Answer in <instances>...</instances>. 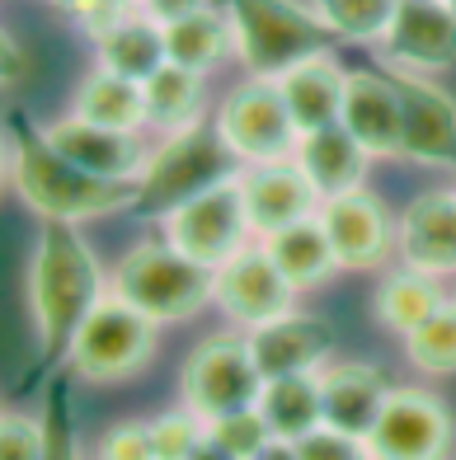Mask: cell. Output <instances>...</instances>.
Returning <instances> with one entry per match:
<instances>
[{
  "instance_id": "6da1fadb",
  "label": "cell",
  "mask_w": 456,
  "mask_h": 460,
  "mask_svg": "<svg viewBox=\"0 0 456 460\" xmlns=\"http://www.w3.org/2000/svg\"><path fill=\"white\" fill-rule=\"evenodd\" d=\"M109 296V273L94 254V244L71 221H43L29 254V315L38 333V358L29 367L24 390L48 381L57 367H67V352L76 343L90 310Z\"/></svg>"
},
{
  "instance_id": "7a4b0ae2",
  "label": "cell",
  "mask_w": 456,
  "mask_h": 460,
  "mask_svg": "<svg viewBox=\"0 0 456 460\" xmlns=\"http://www.w3.org/2000/svg\"><path fill=\"white\" fill-rule=\"evenodd\" d=\"M10 141H14V179H10V188L38 221L85 226V221L118 217V212H132L137 207V183H113V179H99L90 170H80L76 160H67L43 137L38 122L14 118Z\"/></svg>"
},
{
  "instance_id": "3957f363",
  "label": "cell",
  "mask_w": 456,
  "mask_h": 460,
  "mask_svg": "<svg viewBox=\"0 0 456 460\" xmlns=\"http://www.w3.org/2000/svg\"><path fill=\"white\" fill-rule=\"evenodd\" d=\"M212 268L193 263L189 254H179L156 230V235H141L128 254L113 263L109 273V291L122 296L132 310H141L151 324H183L202 315L212 305Z\"/></svg>"
},
{
  "instance_id": "277c9868",
  "label": "cell",
  "mask_w": 456,
  "mask_h": 460,
  "mask_svg": "<svg viewBox=\"0 0 456 460\" xmlns=\"http://www.w3.org/2000/svg\"><path fill=\"white\" fill-rule=\"evenodd\" d=\"M221 10L231 19L236 61L245 66V75L278 80L297 61L335 43L310 0H221Z\"/></svg>"
},
{
  "instance_id": "5b68a950",
  "label": "cell",
  "mask_w": 456,
  "mask_h": 460,
  "mask_svg": "<svg viewBox=\"0 0 456 460\" xmlns=\"http://www.w3.org/2000/svg\"><path fill=\"white\" fill-rule=\"evenodd\" d=\"M236 174H240V160L226 151V141L217 137L212 118H207L189 132L151 141V160L137 179V207L132 212L160 221L165 212H174V207H183L189 198H198L207 188L236 179Z\"/></svg>"
},
{
  "instance_id": "8992f818",
  "label": "cell",
  "mask_w": 456,
  "mask_h": 460,
  "mask_svg": "<svg viewBox=\"0 0 456 460\" xmlns=\"http://www.w3.org/2000/svg\"><path fill=\"white\" fill-rule=\"evenodd\" d=\"M160 348V324H151L141 310H132L122 296H103L90 320L80 324L76 343L67 352V367L80 376V381L94 385H113V381H132L151 367Z\"/></svg>"
},
{
  "instance_id": "52a82bcc",
  "label": "cell",
  "mask_w": 456,
  "mask_h": 460,
  "mask_svg": "<svg viewBox=\"0 0 456 460\" xmlns=\"http://www.w3.org/2000/svg\"><path fill=\"white\" fill-rule=\"evenodd\" d=\"M212 128L226 141V151L240 160V170L245 164L292 160L297 141H301L297 122H292V113H287V103H282L278 80H264V75H245L217 99Z\"/></svg>"
},
{
  "instance_id": "ba28073f",
  "label": "cell",
  "mask_w": 456,
  "mask_h": 460,
  "mask_svg": "<svg viewBox=\"0 0 456 460\" xmlns=\"http://www.w3.org/2000/svg\"><path fill=\"white\" fill-rule=\"evenodd\" d=\"M264 394V376L250 358L245 333H212L202 339L179 371V404H189L202 423L240 409H255Z\"/></svg>"
},
{
  "instance_id": "9c48e42d",
  "label": "cell",
  "mask_w": 456,
  "mask_h": 460,
  "mask_svg": "<svg viewBox=\"0 0 456 460\" xmlns=\"http://www.w3.org/2000/svg\"><path fill=\"white\" fill-rule=\"evenodd\" d=\"M156 230L179 249V254H189L193 263H207V268H221L226 259H236L245 244H255L240 179H226L217 188H207V193L189 198L183 207H174V212H165L156 221Z\"/></svg>"
},
{
  "instance_id": "30bf717a",
  "label": "cell",
  "mask_w": 456,
  "mask_h": 460,
  "mask_svg": "<svg viewBox=\"0 0 456 460\" xmlns=\"http://www.w3.org/2000/svg\"><path fill=\"white\" fill-rule=\"evenodd\" d=\"M456 423L452 409L424 385H396L367 432L371 460H452Z\"/></svg>"
},
{
  "instance_id": "8fae6325",
  "label": "cell",
  "mask_w": 456,
  "mask_h": 460,
  "mask_svg": "<svg viewBox=\"0 0 456 460\" xmlns=\"http://www.w3.org/2000/svg\"><path fill=\"white\" fill-rule=\"evenodd\" d=\"M212 305L231 320L240 333H255L264 324L282 320L287 310H297V291L287 282L273 259L264 254V244H245L236 259H226L221 268H212Z\"/></svg>"
},
{
  "instance_id": "7c38bea8",
  "label": "cell",
  "mask_w": 456,
  "mask_h": 460,
  "mask_svg": "<svg viewBox=\"0 0 456 460\" xmlns=\"http://www.w3.org/2000/svg\"><path fill=\"white\" fill-rule=\"evenodd\" d=\"M386 71L400 94V160L419 170H456V99L433 75Z\"/></svg>"
},
{
  "instance_id": "4fadbf2b",
  "label": "cell",
  "mask_w": 456,
  "mask_h": 460,
  "mask_svg": "<svg viewBox=\"0 0 456 460\" xmlns=\"http://www.w3.org/2000/svg\"><path fill=\"white\" fill-rule=\"evenodd\" d=\"M320 226L344 273H371L396 259V217L371 188H348L339 198L320 202Z\"/></svg>"
},
{
  "instance_id": "5bb4252c",
  "label": "cell",
  "mask_w": 456,
  "mask_h": 460,
  "mask_svg": "<svg viewBox=\"0 0 456 460\" xmlns=\"http://www.w3.org/2000/svg\"><path fill=\"white\" fill-rule=\"evenodd\" d=\"M381 57L396 71L443 75L456 66V10L452 0H400L381 38Z\"/></svg>"
},
{
  "instance_id": "9a60e30c",
  "label": "cell",
  "mask_w": 456,
  "mask_h": 460,
  "mask_svg": "<svg viewBox=\"0 0 456 460\" xmlns=\"http://www.w3.org/2000/svg\"><path fill=\"white\" fill-rule=\"evenodd\" d=\"M38 128H43V137L67 160H76L80 170H90L99 179H113V183H137L141 170H147V160H151L147 132L99 128V122L76 118V113H61L52 122H38Z\"/></svg>"
},
{
  "instance_id": "2e32d148",
  "label": "cell",
  "mask_w": 456,
  "mask_h": 460,
  "mask_svg": "<svg viewBox=\"0 0 456 460\" xmlns=\"http://www.w3.org/2000/svg\"><path fill=\"white\" fill-rule=\"evenodd\" d=\"M396 259L414 273L456 278V193L428 188L396 217Z\"/></svg>"
},
{
  "instance_id": "e0dca14e",
  "label": "cell",
  "mask_w": 456,
  "mask_h": 460,
  "mask_svg": "<svg viewBox=\"0 0 456 460\" xmlns=\"http://www.w3.org/2000/svg\"><path fill=\"white\" fill-rule=\"evenodd\" d=\"M320 409H325V428L348 432V437H362L377 428V418L390 400V385L386 371L377 362H358V358H329L320 371Z\"/></svg>"
},
{
  "instance_id": "ac0fdd59",
  "label": "cell",
  "mask_w": 456,
  "mask_h": 460,
  "mask_svg": "<svg viewBox=\"0 0 456 460\" xmlns=\"http://www.w3.org/2000/svg\"><path fill=\"white\" fill-rule=\"evenodd\" d=\"M339 128L353 137L371 160L400 155V94L390 71L348 66L344 103H339Z\"/></svg>"
},
{
  "instance_id": "d6986e66",
  "label": "cell",
  "mask_w": 456,
  "mask_h": 460,
  "mask_svg": "<svg viewBox=\"0 0 456 460\" xmlns=\"http://www.w3.org/2000/svg\"><path fill=\"white\" fill-rule=\"evenodd\" d=\"M236 179H240V193H245V212H250L255 240L273 235V230H282V226L310 221V217L320 212V193L297 170V160L245 164Z\"/></svg>"
},
{
  "instance_id": "ffe728a7",
  "label": "cell",
  "mask_w": 456,
  "mask_h": 460,
  "mask_svg": "<svg viewBox=\"0 0 456 460\" xmlns=\"http://www.w3.org/2000/svg\"><path fill=\"white\" fill-rule=\"evenodd\" d=\"M245 339H250V358H255L264 381L320 371L335 358V324L320 315H306V310H287L282 320L245 333Z\"/></svg>"
},
{
  "instance_id": "44dd1931",
  "label": "cell",
  "mask_w": 456,
  "mask_h": 460,
  "mask_svg": "<svg viewBox=\"0 0 456 460\" xmlns=\"http://www.w3.org/2000/svg\"><path fill=\"white\" fill-rule=\"evenodd\" d=\"M344 80H348V66L335 57V48H325L316 57L297 61L292 71L278 75V90H282V103L292 113L297 132H320L329 122H339V103H344Z\"/></svg>"
},
{
  "instance_id": "7402d4cb",
  "label": "cell",
  "mask_w": 456,
  "mask_h": 460,
  "mask_svg": "<svg viewBox=\"0 0 456 460\" xmlns=\"http://www.w3.org/2000/svg\"><path fill=\"white\" fill-rule=\"evenodd\" d=\"M292 160H297V170L310 179V188L320 193V202L348 193V188H362L367 183V164H371V155L339 128V122H329V128H320V132H306L297 141Z\"/></svg>"
},
{
  "instance_id": "603a6c76",
  "label": "cell",
  "mask_w": 456,
  "mask_h": 460,
  "mask_svg": "<svg viewBox=\"0 0 456 460\" xmlns=\"http://www.w3.org/2000/svg\"><path fill=\"white\" fill-rule=\"evenodd\" d=\"M90 43H94V66L128 75L137 85H147L165 61H170V52H165V24H156L147 10H128L118 24H109Z\"/></svg>"
},
{
  "instance_id": "cb8c5ba5",
  "label": "cell",
  "mask_w": 456,
  "mask_h": 460,
  "mask_svg": "<svg viewBox=\"0 0 456 460\" xmlns=\"http://www.w3.org/2000/svg\"><path fill=\"white\" fill-rule=\"evenodd\" d=\"M259 244H264V254L273 259L278 273L292 282L297 296L320 291L335 273H344L339 259H335V249H329V235H325L320 217L297 221V226H282V230H273V235H264Z\"/></svg>"
},
{
  "instance_id": "d4e9b609",
  "label": "cell",
  "mask_w": 456,
  "mask_h": 460,
  "mask_svg": "<svg viewBox=\"0 0 456 460\" xmlns=\"http://www.w3.org/2000/svg\"><path fill=\"white\" fill-rule=\"evenodd\" d=\"M141 90H147V132L156 137H174L207 122V75L189 66L165 61Z\"/></svg>"
},
{
  "instance_id": "484cf974",
  "label": "cell",
  "mask_w": 456,
  "mask_h": 460,
  "mask_svg": "<svg viewBox=\"0 0 456 460\" xmlns=\"http://www.w3.org/2000/svg\"><path fill=\"white\" fill-rule=\"evenodd\" d=\"M447 301L452 296L443 291L438 278L414 273V268L396 263V268H386V273H381L377 296H371V310H377V324L381 329H390L396 339H405V333H414L428 315H438Z\"/></svg>"
},
{
  "instance_id": "4316f807",
  "label": "cell",
  "mask_w": 456,
  "mask_h": 460,
  "mask_svg": "<svg viewBox=\"0 0 456 460\" xmlns=\"http://www.w3.org/2000/svg\"><path fill=\"white\" fill-rule=\"evenodd\" d=\"M67 113L90 118L99 128H118V132H147V90L128 75H113V71L94 66L76 85Z\"/></svg>"
},
{
  "instance_id": "83f0119b",
  "label": "cell",
  "mask_w": 456,
  "mask_h": 460,
  "mask_svg": "<svg viewBox=\"0 0 456 460\" xmlns=\"http://www.w3.org/2000/svg\"><path fill=\"white\" fill-rule=\"evenodd\" d=\"M165 52H170L174 66H189L198 75L217 71L221 61H231L236 57V33H231V19H226L221 0L207 10L174 19V24H165Z\"/></svg>"
},
{
  "instance_id": "f1b7e54d",
  "label": "cell",
  "mask_w": 456,
  "mask_h": 460,
  "mask_svg": "<svg viewBox=\"0 0 456 460\" xmlns=\"http://www.w3.org/2000/svg\"><path fill=\"white\" fill-rule=\"evenodd\" d=\"M268 432L278 442H301L316 428H325V409H320V376L306 371V376H278V381H264L259 404Z\"/></svg>"
},
{
  "instance_id": "f546056e",
  "label": "cell",
  "mask_w": 456,
  "mask_h": 460,
  "mask_svg": "<svg viewBox=\"0 0 456 460\" xmlns=\"http://www.w3.org/2000/svg\"><path fill=\"white\" fill-rule=\"evenodd\" d=\"M335 43L348 48H381L400 0H310Z\"/></svg>"
},
{
  "instance_id": "4dcf8cb0",
  "label": "cell",
  "mask_w": 456,
  "mask_h": 460,
  "mask_svg": "<svg viewBox=\"0 0 456 460\" xmlns=\"http://www.w3.org/2000/svg\"><path fill=\"white\" fill-rule=\"evenodd\" d=\"M405 358L424 376H456V296L414 333H405Z\"/></svg>"
},
{
  "instance_id": "1f68e13d",
  "label": "cell",
  "mask_w": 456,
  "mask_h": 460,
  "mask_svg": "<svg viewBox=\"0 0 456 460\" xmlns=\"http://www.w3.org/2000/svg\"><path fill=\"white\" fill-rule=\"evenodd\" d=\"M147 423H151L156 460H189V456L207 442V423H202L189 404H174V409L147 418Z\"/></svg>"
},
{
  "instance_id": "d6a6232c",
  "label": "cell",
  "mask_w": 456,
  "mask_h": 460,
  "mask_svg": "<svg viewBox=\"0 0 456 460\" xmlns=\"http://www.w3.org/2000/svg\"><path fill=\"white\" fill-rule=\"evenodd\" d=\"M207 437H212L221 451H231L236 460H255L268 442H273V432H268L259 409H240V413L212 418V423H207Z\"/></svg>"
},
{
  "instance_id": "836d02e7",
  "label": "cell",
  "mask_w": 456,
  "mask_h": 460,
  "mask_svg": "<svg viewBox=\"0 0 456 460\" xmlns=\"http://www.w3.org/2000/svg\"><path fill=\"white\" fill-rule=\"evenodd\" d=\"M43 423H48V451H43V460H85V451H80V437H76L71 385H67V381H52V385H48Z\"/></svg>"
},
{
  "instance_id": "e575fe53",
  "label": "cell",
  "mask_w": 456,
  "mask_h": 460,
  "mask_svg": "<svg viewBox=\"0 0 456 460\" xmlns=\"http://www.w3.org/2000/svg\"><path fill=\"white\" fill-rule=\"evenodd\" d=\"M43 451H48L43 413L0 409V460H43Z\"/></svg>"
},
{
  "instance_id": "d590c367",
  "label": "cell",
  "mask_w": 456,
  "mask_h": 460,
  "mask_svg": "<svg viewBox=\"0 0 456 460\" xmlns=\"http://www.w3.org/2000/svg\"><path fill=\"white\" fill-rule=\"evenodd\" d=\"M94 460H156L151 423H147V418H128V423H113V428L94 442Z\"/></svg>"
},
{
  "instance_id": "8d00e7d4",
  "label": "cell",
  "mask_w": 456,
  "mask_h": 460,
  "mask_svg": "<svg viewBox=\"0 0 456 460\" xmlns=\"http://www.w3.org/2000/svg\"><path fill=\"white\" fill-rule=\"evenodd\" d=\"M297 460H371L362 437H348L335 428H316L310 437L297 442Z\"/></svg>"
},
{
  "instance_id": "74e56055",
  "label": "cell",
  "mask_w": 456,
  "mask_h": 460,
  "mask_svg": "<svg viewBox=\"0 0 456 460\" xmlns=\"http://www.w3.org/2000/svg\"><path fill=\"white\" fill-rule=\"evenodd\" d=\"M57 10L71 19V24L85 33V38H99L109 24H118L128 10H137L132 0H57Z\"/></svg>"
},
{
  "instance_id": "f35d334b",
  "label": "cell",
  "mask_w": 456,
  "mask_h": 460,
  "mask_svg": "<svg viewBox=\"0 0 456 460\" xmlns=\"http://www.w3.org/2000/svg\"><path fill=\"white\" fill-rule=\"evenodd\" d=\"M217 5V0H137V10H147L156 24H174V19L193 14V10H207Z\"/></svg>"
},
{
  "instance_id": "ab89813d",
  "label": "cell",
  "mask_w": 456,
  "mask_h": 460,
  "mask_svg": "<svg viewBox=\"0 0 456 460\" xmlns=\"http://www.w3.org/2000/svg\"><path fill=\"white\" fill-rule=\"evenodd\" d=\"M19 71H24V52H19V43H14L5 29H0V90L14 85Z\"/></svg>"
},
{
  "instance_id": "60d3db41",
  "label": "cell",
  "mask_w": 456,
  "mask_h": 460,
  "mask_svg": "<svg viewBox=\"0 0 456 460\" xmlns=\"http://www.w3.org/2000/svg\"><path fill=\"white\" fill-rule=\"evenodd\" d=\"M14 179V141H10V122H0V193Z\"/></svg>"
},
{
  "instance_id": "b9f144b4",
  "label": "cell",
  "mask_w": 456,
  "mask_h": 460,
  "mask_svg": "<svg viewBox=\"0 0 456 460\" xmlns=\"http://www.w3.org/2000/svg\"><path fill=\"white\" fill-rule=\"evenodd\" d=\"M255 460H297V442H278V437H273V442H268Z\"/></svg>"
},
{
  "instance_id": "7bdbcfd3",
  "label": "cell",
  "mask_w": 456,
  "mask_h": 460,
  "mask_svg": "<svg viewBox=\"0 0 456 460\" xmlns=\"http://www.w3.org/2000/svg\"><path fill=\"white\" fill-rule=\"evenodd\" d=\"M189 460H236V456H231V451H221V447L212 442V437H207V442H202V447H198Z\"/></svg>"
},
{
  "instance_id": "ee69618b",
  "label": "cell",
  "mask_w": 456,
  "mask_h": 460,
  "mask_svg": "<svg viewBox=\"0 0 456 460\" xmlns=\"http://www.w3.org/2000/svg\"><path fill=\"white\" fill-rule=\"evenodd\" d=\"M452 193H456V183H452Z\"/></svg>"
},
{
  "instance_id": "f6af8a7d",
  "label": "cell",
  "mask_w": 456,
  "mask_h": 460,
  "mask_svg": "<svg viewBox=\"0 0 456 460\" xmlns=\"http://www.w3.org/2000/svg\"><path fill=\"white\" fill-rule=\"evenodd\" d=\"M452 10H456V0H452Z\"/></svg>"
},
{
  "instance_id": "bcb514c9",
  "label": "cell",
  "mask_w": 456,
  "mask_h": 460,
  "mask_svg": "<svg viewBox=\"0 0 456 460\" xmlns=\"http://www.w3.org/2000/svg\"><path fill=\"white\" fill-rule=\"evenodd\" d=\"M132 5H137V0H132Z\"/></svg>"
},
{
  "instance_id": "7dc6e473",
  "label": "cell",
  "mask_w": 456,
  "mask_h": 460,
  "mask_svg": "<svg viewBox=\"0 0 456 460\" xmlns=\"http://www.w3.org/2000/svg\"><path fill=\"white\" fill-rule=\"evenodd\" d=\"M52 5H57V0H52Z\"/></svg>"
}]
</instances>
